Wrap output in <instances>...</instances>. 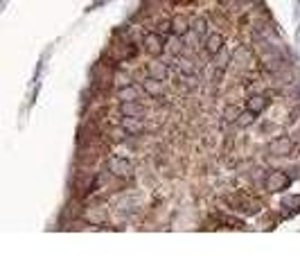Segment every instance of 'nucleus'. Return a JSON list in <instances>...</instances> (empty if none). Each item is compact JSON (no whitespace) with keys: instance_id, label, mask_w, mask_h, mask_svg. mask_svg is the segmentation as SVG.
<instances>
[{"instance_id":"obj_24","label":"nucleus","mask_w":300,"mask_h":271,"mask_svg":"<svg viewBox=\"0 0 300 271\" xmlns=\"http://www.w3.org/2000/svg\"><path fill=\"white\" fill-rule=\"evenodd\" d=\"M237 25H239L241 30H246V27H253V11H246V14H241V16L237 18Z\"/></svg>"},{"instance_id":"obj_5","label":"nucleus","mask_w":300,"mask_h":271,"mask_svg":"<svg viewBox=\"0 0 300 271\" xmlns=\"http://www.w3.org/2000/svg\"><path fill=\"white\" fill-rule=\"evenodd\" d=\"M289 183H291V176L280 170H271L267 174V179H264V188L268 192H282L289 188Z\"/></svg>"},{"instance_id":"obj_17","label":"nucleus","mask_w":300,"mask_h":271,"mask_svg":"<svg viewBox=\"0 0 300 271\" xmlns=\"http://www.w3.org/2000/svg\"><path fill=\"white\" fill-rule=\"evenodd\" d=\"M185 37H178V34H174V39H169L167 41V52L171 54V57H178V54H185Z\"/></svg>"},{"instance_id":"obj_11","label":"nucleus","mask_w":300,"mask_h":271,"mask_svg":"<svg viewBox=\"0 0 300 271\" xmlns=\"http://www.w3.org/2000/svg\"><path fill=\"white\" fill-rule=\"evenodd\" d=\"M120 113L124 117H147V107H142L138 102H120Z\"/></svg>"},{"instance_id":"obj_10","label":"nucleus","mask_w":300,"mask_h":271,"mask_svg":"<svg viewBox=\"0 0 300 271\" xmlns=\"http://www.w3.org/2000/svg\"><path fill=\"white\" fill-rule=\"evenodd\" d=\"M167 75H169V66H167L165 61H161L158 57H156L154 61H149V64H147V77H154V79L165 81Z\"/></svg>"},{"instance_id":"obj_7","label":"nucleus","mask_w":300,"mask_h":271,"mask_svg":"<svg viewBox=\"0 0 300 271\" xmlns=\"http://www.w3.org/2000/svg\"><path fill=\"white\" fill-rule=\"evenodd\" d=\"M142 86L138 84H127V86H120L118 90H115V97H118V102H138L142 100Z\"/></svg>"},{"instance_id":"obj_1","label":"nucleus","mask_w":300,"mask_h":271,"mask_svg":"<svg viewBox=\"0 0 300 271\" xmlns=\"http://www.w3.org/2000/svg\"><path fill=\"white\" fill-rule=\"evenodd\" d=\"M224 203L231 208L233 213H239V215H257L260 210H262V199L251 197V194L244 192V190H237V192L226 194Z\"/></svg>"},{"instance_id":"obj_20","label":"nucleus","mask_w":300,"mask_h":271,"mask_svg":"<svg viewBox=\"0 0 300 271\" xmlns=\"http://www.w3.org/2000/svg\"><path fill=\"white\" fill-rule=\"evenodd\" d=\"M228 61H233V54L228 50H221V52L214 54V68H226L228 70Z\"/></svg>"},{"instance_id":"obj_2","label":"nucleus","mask_w":300,"mask_h":271,"mask_svg":"<svg viewBox=\"0 0 300 271\" xmlns=\"http://www.w3.org/2000/svg\"><path fill=\"white\" fill-rule=\"evenodd\" d=\"M142 48H145V52L149 54L151 59L161 57L167 50V37L161 32H156V30H151V32H147L145 37H142Z\"/></svg>"},{"instance_id":"obj_21","label":"nucleus","mask_w":300,"mask_h":271,"mask_svg":"<svg viewBox=\"0 0 300 271\" xmlns=\"http://www.w3.org/2000/svg\"><path fill=\"white\" fill-rule=\"evenodd\" d=\"M192 32L197 34L199 39H203L208 34V21L205 18H194L192 21Z\"/></svg>"},{"instance_id":"obj_8","label":"nucleus","mask_w":300,"mask_h":271,"mask_svg":"<svg viewBox=\"0 0 300 271\" xmlns=\"http://www.w3.org/2000/svg\"><path fill=\"white\" fill-rule=\"evenodd\" d=\"M142 90H145V97L147 100H161L163 95H165V86H163L161 79H154V77H147L145 81H142Z\"/></svg>"},{"instance_id":"obj_13","label":"nucleus","mask_w":300,"mask_h":271,"mask_svg":"<svg viewBox=\"0 0 300 271\" xmlns=\"http://www.w3.org/2000/svg\"><path fill=\"white\" fill-rule=\"evenodd\" d=\"M190 30H192V21H190L185 14H178V16L171 18V34H178V37H188Z\"/></svg>"},{"instance_id":"obj_27","label":"nucleus","mask_w":300,"mask_h":271,"mask_svg":"<svg viewBox=\"0 0 300 271\" xmlns=\"http://www.w3.org/2000/svg\"><path fill=\"white\" fill-rule=\"evenodd\" d=\"M287 206H300V197H287L282 201V208H287Z\"/></svg>"},{"instance_id":"obj_16","label":"nucleus","mask_w":300,"mask_h":271,"mask_svg":"<svg viewBox=\"0 0 300 271\" xmlns=\"http://www.w3.org/2000/svg\"><path fill=\"white\" fill-rule=\"evenodd\" d=\"M174 86H176L178 90H183V93H190L192 88H197V77L194 75H188V73H181L174 79Z\"/></svg>"},{"instance_id":"obj_4","label":"nucleus","mask_w":300,"mask_h":271,"mask_svg":"<svg viewBox=\"0 0 300 271\" xmlns=\"http://www.w3.org/2000/svg\"><path fill=\"white\" fill-rule=\"evenodd\" d=\"M294 140L289 138V136H280V138L271 140V143L267 145V152L271 156H275V158H289L291 152H294Z\"/></svg>"},{"instance_id":"obj_3","label":"nucleus","mask_w":300,"mask_h":271,"mask_svg":"<svg viewBox=\"0 0 300 271\" xmlns=\"http://www.w3.org/2000/svg\"><path fill=\"white\" fill-rule=\"evenodd\" d=\"M104 156L106 154L97 145H81L79 152H77V165H84V167H93L95 170Z\"/></svg>"},{"instance_id":"obj_28","label":"nucleus","mask_w":300,"mask_h":271,"mask_svg":"<svg viewBox=\"0 0 300 271\" xmlns=\"http://www.w3.org/2000/svg\"><path fill=\"white\" fill-rule=\"evenodd\" d=\"M169 2H171L174 7H178V5L185 7V5H192V2H197V0H169Z\"/></svg>"},{"instance_id":"obj_9","label":"nucleus","mask_w":300,"mask_h":271,"mask_svg":"<svg viewBox=\"0 0 300 271\" xmlns=\"http://www.w3.org/2000/svg\"><path fill=\"white\" fill-rule=\"evenodd\" d=\"M226 45V37L221 32H214V34H208L205 37V43H203V50L208 57H214L217 52H221Z\"/></svg>"},{"instance_id":"obj_23","label":"nucleus","mask_w":300,"mask_h":271,"mask_svg":"<svg viewBox=\"0 0 300 271\" xmlns=\"http://www.w3.org/2000/svg\"><path fill=\"white\" fill-rule=\"evenodd\" d=\"M154 30H156V32H161V34H165V37H169V34H171V21H167V18L156 21Z\"/></svg>"},{"instance_id":"obj_18","label":"nucleus","mask_w":300,"mask_h":271,"mask_svg":"<svg viewBox=\"0 0 300 271\" xmlns=\"http://www.w3.org/2000/svg\"><path fill=\"white\" fill-rule=\"evenodd\" d=\"M210 18H212V23H217V27H224V30H228V27L233 25L231 16H228L224 9H212L210 11Z\"/></svg>"},{"instance_id":"obj_22","label":"nucleus","mask_w":300,"mask_h":271,"mask_svg":"<svg viewBox=\"0 0 300 271\" xmlns=\"http://www.w3.org/2000/svg\"><path fill=\"white\" fill-rule=\"evenodd\" d=\"M239 113H241V107H237V104H228V107L224 109V120L226 122H237Z\"/></svg>"},{"instance_id":"obj_15","label":"nucleus","mask_w":300,"mask_h":271,"mask_svg":"<svg viewBox=\"0 0 300 271\" xmlns=\"http://www.w3.org/2000/svg\"><path fill=\"white\" fill-rule=\"evenodd\" d=\"M271 102V97L264 93V95H257V93H253L251 97L246 100V109H251V111H255V113H262L264 109H267V104Z\"/></svg>"},{"instance_id":"obj_6","label":"nucleus","mask_w":300,"mask_h":271,"mask_svg":"<svg viewBox=\"0 0 300 271\" xmlns=\"http://www.w3.org/2000/svg\"><path fill=\"white\" fill-rule=\"evenodd\" d=\"M108 170H111L113 176H118V179L131 181L135 176L133 163H131V160H127V158H108Z\"/></svg>"},{"instance_id":"obj_14","label":"nucleus","mask_w":300,"mask_h":271,"mask_svg":"<svg viewBox=\"0 0 300 271\" xmlns=\"http://www.w3.org/2000/svg\"><path fill=\"white\" fill-rule=\"evenodd\" d=\"M145 120H147V117H124L122 124H124V129L129 131V136H138V133L147 131Z\"/></svg>"},{"instance_id":"obj_25","label":"nucleus","mask_w":300,"mask_h":271,"mask_svg":"<svg viewBox=\"0 0 300 271\" xmlns=\"http://www.w3.org/2000/svg\"><path fill=\"white\" fill-rule=\"evenodd\" d=\"M280 219H282V217H278L275 213H267V215H264L262 222H264V226H267V229H273V224H278Z\"/></svg>"},{"instance_id":"obj_19","label":"nucleus","mask_w":300,"mask_h":271,"mask_svg":"<svg viewBox=\"0 0 300 271\" xmlns=\"http://www.w3.org/2000/svg\"><path fill=\"white\" fill-rule=\"evenodd\" d=\"M257 116H260V113H255V111H251V109H246V111H241L239 113V117H237V127L239 129H246V127H251L253 122H255L257 120Z\"/></svg>"},{"instance_id":"obj_12","label":"nucleus","mask_w":300,"mask_h":271,"mask_svg":"<svg viewBox=\"0 0 300 271\" xmlns=\"http://www.w3.org/2000/svg\"><path fill=\"white\" fill-rule=\"evenodd\" d=\"M106 219H108V213L102 206H91L84 210V222H88L91 226H100V224H104Z\"/></svg>"},{"instance_id":"obj_26","label":"nucleus","mask_w":300,"mask_h":271,"mask_svg":"<svg viewBox=\"0 0 300 271\" xmlns=\"http://www.w3.org/2000/svg\"><path fill=\"white\" fill-rule=\"evenodd\" d=\"M224 75H226V68H214V73H212V84H214V86L221 84Z\"/></svg>"}]
</instances>
